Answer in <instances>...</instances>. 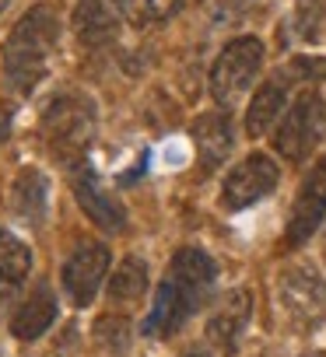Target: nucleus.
Returning <instances> with one entry per match:
<instances>
[{"label": "nucleus", "instance_id": "15", "mask_svg": "<svg viewBox=\"0 0 326 357\" xmlns=\"http://www.w3.org/2000/svg\"><path fill=\"white\" fill-rule=\"evenodd\" d=\"M29 270H32V249L22 238H15L8 228H0V312L22 291Z\"/></svg>", "mask_w": 326, "mask_h": 357}, {"label": "nucleus", "instance_id": "9", "mask_svg": "<svg viewBox=\"0 0 326 357\" xmlns=\"http://www.w3.org/2000/svg\"><path fill=\"white\" fill-rule=\"evenodd\" d=\"M105 270H109V249L102 242H81L67 256V263L60 270V284L74 308H84L95 301V294L105 280Z\"/></svg>", "mask_w": 326, "mask_h": 357}, {"label": "nucleus", "instance_id": "6", "mask_svg": "<svg viewBox=\"0 0 326 357\" xmlns=\"http://www.w3.org/2000/svg\"><path fill=\"white\" fill-rule=\"evenodd\" d=\"M281 183V168L270 154L263 151H253L246 154L221 183V211L228 214H239L253 204H260L263 197H270Z\"/></svg>", "mask_w": 326, "mask_h": 357}, {"label": "nucleus", "instance_id": "18", "mask_svg": "<svg viewBox=\"0 0 326 357\" xmlns=\"http://www.w3.org/2000/svg\"><path fill=\"white\" fill-rule=\"evenodd\" d=\"M147 294V263L140 256H123L109 280V312L119 305H133Z\"/></svg>", "mask_w": 326, "mask_h": 357}, {"label": "nucleus", "instance_id": "7", "mask_svg": "<svg viewBox=\"0 0 326 357\" xmlns=\"http://www.w3.org/2000/svg\"><path fill=\"white\" fill-rule=\"evenodd\" d=\"M323 218H326V154L316 158V165L309 168V175L302 178V186L295 193V204H291V214H288V228H284V245L288 249L305 245L319 231Z\"/></svg>", "mask_w": 326, "mask_h": 357}, {"label": "nucleus", "instance_id": "5", "mask_svg": "<svg viewBox=\"0 0 326 357\" xmlns=\"http://www.w3.org/2000/svg\"><path fill=\"white\" fill-rule=\"evenodd\" d=\"M263 56H267V50H263V43L256 36L232 39L218 53V60L211 67V95H214V102L225 105V109L235 105L253 88L256 74L263 70Z\"/></svg>", "mask_w": 326, "mask_h": 357}, {"label": "nucleus", "instance_id": "21", "mask_svg": "<svg viewBox=\"0 0 326 357\" xmlns=\"http://www.w3.org/2000/svg\"><path fill=\"white\" fill-rule=\"evenodd\" d=\"M8 4H11V0H0V11H4V8H8Z\"/></svg>", "mask_w": 326, "mask_h": 357}, {"label": "nucleus", "instance_id": "12", "mask_svg": "<svg viewBox=\"0 0 326 357\" xmlns=\"http://www.w3.org/2000/svg\"><path fill=\"white\" fill-rule=\"evenodd\" d=\"M193 147H197V161L204 172H214L225 165V158L232 154L235 147V130H232V119L228 112H204L197 123H193Z\"/></svg>", "mask_w": 326, "mask_h": 357}, {"label": "nucleus", "instance_id": "20", "mask_svg": "<svg viewBox=\"0 0 326 357\" xmlns=\"http://www.w3.org/2000/svg\"><path fill=\"white\" fill-rule=\"evenodd\" d=\"M95 340L102 343V347H109V350H126V340H130V322L116 312H109V315H102L98 319V326H95Z\"/></svg>", "mask_w": 326, "mask_h": 357}, {"label": "nucleus", "instance_id": "4", "mask_svg": "<svg viewBox=\"0 0 326 357\" xmlns=\"http://www.w3.org/2000/svg\"><path fill=\"white\" fill-rule=\"evenodd\" d=\"M323 137H326V98L316 88H305L288 105L281 123L274 126V151L284 161L298 165V161H305L316 151V144Z\"/></svg>", "mask_w": 326, "mask_h": 357}, {"label": "nucleus", "instance_id": "11", "mask_svg": "<svg viewBox=\"0 0 326 357\" xmlns=\"http://www.w3.org/2000/svg\"><path fill=\"white\" fill-rule=\"evenodd\" d=\"M249 315H253V294L246 287H232L211 312L207 319V340L218 347V350H235L239 336L246 333L249 326Z\"/></svg>", "mask_w": 326, "mask_h": 357}, {"label": "nucleus", "instance_id": "8", "mask_svg": "<svg viewBox=\"0 0 326 357\" xmlns=\"http://www.w3.org/2000/svg\"><path fill=\"white\" fill-rule=\"evenodd\" d=\"M277 301L291 319L309 322L326 308V280L312 263H291L277 273Z\"/></svg>", "mask_w": 326, "mask_h": 357}, {"label": "nucleus", "instance_id": "17", "mask_svg": "<svg viewBox=\"0 0 326 357\" xmlns=\"http://www.w3.org/2000/svg\"><path fill=\"white\" fill-rule=\"evenodd\" d=\"M57 322V298L46 284H39L11 315V333L18 340H39Z\"/></svg>", "mask_w": 326, "mask_h": 357}, {"label": "nucleus", "instance_id": "13", "mask_svg": "<svg viewBox=\"0 0 326 357\" xmlns=\"http://www.w3.org/2000/svg\"><path fill=\"white\" fill-rule=\"evenodd\" d=\"M126 0H77L74 8V32L84 46L109 43L119 29Z\"/></svg>", "mask_w": 326, "mask_h": 357}, {"label": "nucleus", "instance_id": "1", "mask_svg": "<svg viewBox=\"0 0 326 357\" xmlns=\"http://www.w3.org/2000/svg\"><path fill=\"white\" fill-rule=\"evenodd\" d=\"M214 280H218V266L214 259L204 252V249H179L158 284V294H154V305L147 312V319L140 322V333L144 336H172L179 333L211 298L214 291Z\"/></svg>", "mask_w": 326, "mask_h": 357}, {"label": "nucleus", "instance_id": "2", "mask_svg": "<svg viewBox=\"0 0 326 357\" xmlns=\"http://www.w3.org/2000/svg\"><path fill=\"white\" fill-rule=\"evenodd\" d=\"M60 43V15L50 4L32 8L8 36L4 43V74L18 91H32L46 70H50V56Z\"/></svg>", "mask_w": 326, "mask_h": 357}, {"label": "nucleus", "instance_id": "16", "mask_svg": "<svg viewBox=\"0 0 326 357\" xmlns=\"http://www.w3.org/2000/svg\"><path fill=\"white\" fill-rule=\"evenodd\" d=\"M11 211L29 221V225H43L46 211H50V178L39 168H22L11 183Z\"/></svg>", "mask_w": 326, "mask_h": 357}, {"label": "nucleus", "instance_id": "3", "mask_svg": "<svg viewBox=\"0 0 326 357\" xmlns=\"http://www.w3.org/2000/svg\"><path fill=\"white\" fill-rule=\"evenodd\" d=\"M91 133H95V105H91V98H84L77 91H60L43 109V137L50 140V147L67 165L81 161Z\"/></svg>", "mask_w": 326, "mask_h": 357}, {"label": "nucleus", "instance_id": "14", "mask_svg": "<svg viewBox=\"0 0 326 357\" xmlns=\"http://www.w3.org/2000/svg\"><path fill=\"white\" fill-rule=\"evenodd\" d=\"M284 112H288V74H274L270 81L260 84V91L246 109V133L253 140L263 137L274 123H281Z\"/></svg>", "mask_w": 326, "mask_h": 357}, {"label": "nucleus", "instance_id": "19", "mask_svg": "<svg viewBox=\"0 0 326 357\" xmlns=\"http://www.w3.org/2000/svg\"><path fill=\"white\" fill-rule=\"evenodd\" d=\"M126 11L137 25H154L176 18L183 11V0H126Z\"/></svg>", "mask_w": 326, "mask_h": 357}, {"label": "nucleus", "instance_id": "22", "mask_svg": "<svg viewBox=\"0 0 326 357\" xmlns=\"http://www.w3.org/2000/svg\"><path fill=\"white\" fill-rule=\"evenodd\" d=\"M190 357H200V354H190Z\"/></svg>", "mask_w": 326, "mask_h": 357}, {"label": "nucleus", "instance_id": "10", "mask_svg": "<svg viewBox=\"0 0 326 357\" xmlns=\"http://www.w3.org/2000/svg\"><path fill=\"white\" fill-rule=\"evenodd\" d=\"M71 168V190L77 197V207L102 228V231H123L126 228V211L119 200L109 197V190L102 186V178L84 165V161H74L67 165Z\"/></svg>", "mask_w": 326, "mask_h": 357}]
</instances>
